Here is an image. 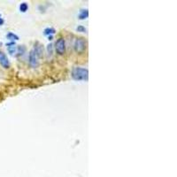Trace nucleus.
<instances>
[{
  "label": "nucleus",
  "instance_id": "nucleus-3",
  "mask_svg": "<svg viewBox=\"0 0 177 177\" xmlns=\"http://www.w3.org/2000/svg\"><path fill=\"white\" fill-rule=\"evenodd\" d=\"M74 51L77 52V53H81L85 51L86 49V41L84 40V38H77L74 42Z\"/></svg>",
  "mask_w": 177,
  "mask_h": 177
},
{
  "label": "nucleus",
  "instance_id": "nucleus-2",
  "mask_svg": "<svg viewBox=\"0 0 177 177\" xmlns=\"http://www.w3.org/2000/svg\"><path fill=\"white\" fill-rule=\"evenodd\" d=\"M72 78L75 81H87L88 78V71L86 68L75 67L72 70Z\"/></svg>",
  "mask_w": 177,
  "mask_h": 177
},
{
  "label": "nucleus",
  "instance_id": "nucleus-5",
  "mask_svg": "<svg viewBox=\"0 0 177 177\" xmlns=\"http://www.w3.org/2000/svg\"><path fill=\"white\" fill-rule=\"evenodd\" d=\"M0 65L6 69L10 67V62L8 58L3 51H0Z\"/></svg>",
  "mask_w": 177,
  "mask_h": 177
},
{
  "label": "nucleus",
  "instance_id": "nucleus-6",
  "mask_svg": "<svg viewBox=\"0 0 177 177\" xmlns=\"http://www.w3.org/2000/svg\"><path fill=\"white\" fill-rule=\"evenodd\" d=\"M6 46H7V51L11 55H13L14 53H16L17 46L14 42H10V43L6 44Z\"/></svg>",
  "mask_w": 177,
  "mask_h": 177
},
{
  "label": "nucleus",
  "instance_id": "nucleus-12",
  "mask_svg": "<svg viewBox=\"0 0 177 177\" xmlns=\"http://www.w3.org/2000/svg\"><path fill=\"white\" fill-rule=\"evenodd\" d=\"M76 30L78 32H86V28L83 27V26H78L76 27Z\"/></svg>",
  "mask_w": 177,
  "mask_h": 177
},
{
  "label": "nucleus",
  "instance_id": "nucleus-15",
  "mask_svg": "<svg viewBox=\"0 0 177 177\" xmlns=\"http://www.w3.org/2000/svg\"><path fill=\"white\" fill-rule=\"evenodd\" d=\"M0 17H1V15H0Z\"/></svg>",
  "mask_w": 177,
  "mask_h": 177
},
{
  "label": "nucleus",
  "instance_id": "nucleus-8",
  "mask_svg": "<svg viewBox=\"0 0 177 177\" xmlns=\"http://www.w3.org/2000/svg\"><path fill=\"white\" fill-rule=\"evenodd\" d=\"M55 32H56V30L53 28V27H47V28H45L44 29V34L45 35V36H52V35H54L55 34Z\"/></svg>",
  "mask_w": 177,
  "mask_h": 177
},
{
  "label": "nucleus",
  "instance_id": "nucleus-1",
  "mask_svg": "<svg viewBox=\"0 0 177 177\" xmlns=\"http://www.w3.org/2000/svg\"><path fill=\"white\" fill-rule=\"evenodd\" d=\"M44 53V48L41 44H37L34 46V48L29 52L28 60L30 66L34 68H37L39 66V60L43 56Z\"/></svg>",
  "mask_w": 177,
  "mask_h": 177
},
{
  "label": "nucleus",
  "instance_id": "nucleus-11",
  "mask_svg": "<svg viewBox=\"0 0 177 177\" xmlns=\"http://www.w3.org/2000/svg\"><path fill=\"white\" fill-rule=\"evenodd\" d=\"M27 9H28V6H27V3H22V4H20V12L25 13V12L27 11Z\"/></svg>",
  "mask_w": 177,
  "mask_h": 177
},
{
  "label": "nucleus",
  "instance_id": "nucleus-7",
  "mask_svg": "<svg viewBox=\"0 0 177 177\" xmlns=\"http://www.w3.org/2000/svg\"><path fill=\"white\" fill-rule=\"evenodd\" d=\"M88 9H81L80 11L78 18L80 20H85V19L88 18Z\"/></svg>",
  "mask_w": 177,
  "mask_h": 177
},
{
  "label": "nucleus",
  "instance_id": "nucleus-14",
  "mask_svg": "<svg viewBox=\"0 0 177 177\" xmlns=\"http://www.w3.org/2000/svg\"><path fill=\"white\" fill-rule=\"evenodd\" d=\"M4 22H5V21H4V20H3L1 17H0V26L3 25V24H4Z\"/></svg>",
  "mask_w": 177,
  "mask_h": 177
},
{
  "label": "nucleus",
  "instance_id": "nucleus-9",
  "mask_svg": "<svg viewBox=\"0 0 177 177\" xmlns=\"http://www.w3.org/2000/svg\"><path fill=\"white\" fill-rule=\"evenodd\" d=\"M6 37L9 40H11V41H17V40H19V37L17 35H15L14 33H13V32H9L6 35Z\"/></svg>",
  "mask_w": 177,
  "mask_h": 177
},
{
  "label": "nucleus",
  "instance_id": "nucleus-4",
  "mask_svg": "<svg viewBox=\"0 0 177 177\" xmlns=\"http://www.w3.org/2000/svg\"><path fill=\"white\" fill-rule=\"evenodd\" d=\"M55 49H56V51L58 54H60V55L65 54V52H66V42H65L64 38L60 37L57 40Z\"/></svg>",
  "mask_w": 177,
  "mask_h": 177
},
{
  "label": "nucleus",
  "instance_id": "nucleus-10",
  "mask_svg": "<svg viewBox=\"0 0 177 177\" xmlns=\"http://www.w3.org/2000/svg\"><path fill=\"white\" fill-rule=\"evenodd\" d=\"M17 51H18V55L20 56V55H23L25 51H26V47L24 45H20V46H18L17 48Z\"/></svg>",
  "mask_w": 177,
  "mask_h": 177
},
{
  "label": "nucleus",
  "instance_id": "nucleus-13",
  "mask_svg": "<svg viewBox=\"0 0 177 177\" xmlns=\"http://www.w3.org/2000/svg\"><path fill=\"white\" fill-rule=\"evenodd\" d=\"M48 52H49V54H51V53H52V44H50L48 45Z\"/></svg>",
  "mask_w": 177,
  "mask_h": 177
}]
</instances>
